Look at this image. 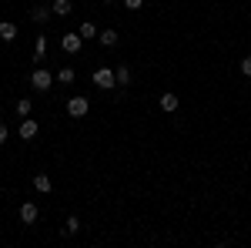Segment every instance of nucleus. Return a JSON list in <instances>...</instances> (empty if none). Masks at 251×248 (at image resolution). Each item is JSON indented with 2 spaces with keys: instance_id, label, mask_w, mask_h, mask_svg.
Instances as JSON below:
<instances>
[{
  "instance_id": "4",
  "label": "nucleus",
  "mask_w": 251,
  "mask_h": 248,
  "mask_svg": "<svg viewBox=\"0 0 251 248\" xmlns=\"http://www.w3.org/2000/svg\"><path fill=\"white\" fill-rule=\"evenodd\" d=\"M60 47H64V54H80L84 37H80V34H64V37H60Z\"/></svg>"
},
{
  "instance_id": "20",
  "label": "nucleus",
  "mask_w": 251,
  "mask_h": 248,
  "mask_svg": "<svg viewBox=\"0 0 251 248\" xmlns=\"http://www.w3.org/2000/svg\"><path fill=\"white\" fill-rule=\"evenodd\" d=\"M241 74H245V77H251V54H248L245 60H241Z\"/></svg>"
},
{
  "instance_id": "1",
  "label": "nucleus",
  "mask_w": 251,
  "mask_h": 248,
  "mask_svg": "<svg viewBox=\"0 0 251 248\" xmlns=\"http://www.w3.org/2000/svg\"><path fill=\"white\" fill-rule=\"evenodd\" d=\"M94 84L100 87V91H114V87H117L114 67H97V71H94Z\"/></svg>"
},
{
  "instance_id": "12",
  "label": "nucleus",
  "mask_w": 251,
  "mask_h": 248,
  "mask_svg": "<svg viewBox=\"0 0 251 248\" xmlns=\"http://www.w3.org/2000/svg\"><path fill=\"white\" fill-rule=\"evenodd\" d=\"M97 40H100L104 47H117V30H114V27H107V30L97 34Z\"/></svg>"
},
{
  "instance_id": "2",
  "label": "nucleus",
  "mask_w": 251,
  "mask_h": 248,
  "mask_svg": "<svg viewBox=\"0 0 251 248\" xmlns=\"http://www.w3.org/2000/svg\"><path fill=\"white\" fill-rule=\"evenodd\" d=\"M30 84H34V91H50V84H54V74H50L47 67H37V71L30 74Z\"/></svg>"
},
{
  "instance_id": "7",
  "label": "nucleus",
  "mask_w": 251,
  "mask_h": 248,
  "mask_svg": "<svg viewBox=\"0 0 251 248\" xmlns=\"http://www.w3.org/2000/svg\"><path fill=\"white\" fill-rule=\"evenodd\" d=\"M177 104H181V101H177V94H174V91H164V94H161V111L174 114V111H177Z\"/></svg>"
},
{
  "instance_id": "17",
  "label": "nucleus",
  "mask_w": 251,
  "mask_h": 248,
  "mask_svg": "<svg viewBox=\"0 0 251 248\" xmlns=\"http://www.w3.org/2000/svg\"><path fill=\"white\" fill-rule=\"evenodd\" d=\"M77 228H80V218H77V215H71V218H67V225H64V231H67V235H74Z\"/></svg>"
},
{
  "instance_id": "22",
  "label": "nucleus",
  "mask_w": 251,
  "mask_h": 248,
  "mask_svg": "<svg viewBox=\"0 0 251 248\" xmlns=\"http://www.w3.org/2000/svg\"><path fill=\"white\" fill-rule=\"evenodd\" d=\"M104 3H114V0H104Z\"/></svg>"
},
{
  "instance_id": "21",
  "label": "nucleus",
  "mask_w": 251,
  "mask_h": 248,
  "mask_svg": "<svg viewBox=\"0 0 251 248\" xmlns=\"http://www.w3.org/2000/svg\"><path fill=\"white\" fill-rule=\"evenodd\" d=\"M7 138H10V131H7V124H3V121H0V144H3V141H7Z\"/></svg>"
},
{
  "instance_id": "19",
  "label": "nucleus",
  "mask_w": 251,
  "mask_h": 248,
  "mask_svg": "<svg viewBox=\"0 0 251 248\" xmlns=\"http://www.w3.org/2000/svg\"><path fill=\"white\" fill-rule=\"evenodd\" d=\"M124 7H127V10H141V7H144V0H124Z\"/></svg>"
},
{
  "instance_id": "14",
  "label": "nucleus",
  "mask_w": 251,
  "mask_h": 248,
  "mask_svg": "<svg viewBox=\"0 0 251 248\" xmlns=\"http://www.w3.org/2000/svg\"><path fill=\"white\" fill-rule=\"evenodd\" d=\"M77 34H80V37H84V40H91V37H97L100 30H97V27H94V24H91V20H84V24H80V30H77Z\"/></svg>"
},
{
  "instance_id": "13",
  "label": "nucleus",
  "mask_w": 251,
  "mask_h": 248,
  "mask_svg": "<svg viewBox=\"0 0 251 248\" xmlns=\"http://www.w3.org/2000/svg\"><path fill=\"white\" fill-rule=\"evenodd\" d=\"M50 10H54L57 17H67V14L74 10V3H71V0H54V3H50Z\"/></svg>"
},
{
  "instance_id": "15",
  "label": "nucleus",
  "mask_w": 251,
  "mask_h": 248,
  "mask_svg": "<svg viewBox=\"0 0 251 248\" xmlns=\"http://www.w3.org/2000/svg\"><path fill=\"white\" fill-rule=\"evenodd\" d=\"M74 77H77V74H74V67H60V71H57L60 84H74Z\"/></svg>"
},
{
  "instance_id": "18",
  "label": "nucleus",
  "mask_w": 251,
  "mask_h": 248,
  "mask_svg": "<svg viewBox=\"0 0 251 248\" xmlns=\"http://www.w3.org/2000/svg\"><path fill=\"white\" fill-rule=\"evenodd\" d=\"M17 114H20V117L30 114V101H27V97H20V101H17Z\"/></svg>"
},
{
  "instance_id": "8",
  "label": "nucleus",
  "mask_w": 251,
  "mask_h": 248,
  "mask_svg": "<svg viewBox=\"0 0 251 248\" xmlns=\"http://www.w3.org/2000/svg\"><path fill=\"white\" fill-rule=\"evenodd\" d=\"M0 40H3V44L17 40V24H10V20H0Z\"/></svg>"
},
{
  "instance_id": "9",
  "label": "nucleus",
  "mask_w": 251,
  "mask_h": 248,
  "mask_svg": "<svg viewBox=\"0 0 251 248\" xmlns=\"http://www.w3.org/2000/svg\"><path fill=\"white\" fill-rule=\"evenodd\" d=\"M34 188H37L40 194H47V191L54 188V181H50V174H44V171H37V174H34Z\"/></svg>"
},
{
  "instance_id": "6",
  "label": "nucleus",
  "mask_w": 251,
  "mask_h": 248,
  "mask_svg": "<svg viewBox=\"0 0 251 248\" xmlns=\"http://www.w3.org/2000/svg\"><path fill=\"white\" fill-rule=\"evenodd\" d=\"M20 221H24V225H34V221H37V201L20 205Z\"/></svg>"
},
{
  "instance_id": "10",
  "label": "nucleus",
  "mask_w": 251,
  "mask_h": 248,
  "mask_svg": "<svg viewBox=\"0 0 251 248\" xmlns=\"http://www.w3.org/2000/svg\"><path fill=\"white\" fill-rule=\"evenodd\" d=\"M50 14H54V10H50V7H44V3H37V7L30 10V17H34V24H47V20H50Z\"/></svg>"
},
{
  "instance_id": "11",
  "label": "nucleus",
  "mask_w": 251,
  "mask_h": 248,
  "mask_svg": "<svg viewBox=\"0 0 251 248\" xmlns=\"http://www.w3.org/2000/svg\"><path fill=\"white\" fill-rule=\"evenodd\" d=\"M114 77H117V84H121V87H127V84H131V67H127V64H117Z\"/></svg>"
},
{
  "instance_id": "3",
  "label": "nucleus",
  "mask_w": 251,
  "mask_h": 248,
  "mask_svg": "<svg viewBox=\"0 0 251 248\" xmlns=\"http://www.w3.org/2000/svg\"><path fill=\"white\" fill-rule=\"evenodd\" d=\"M87 111H91V101H87V97H71V101H67V114L71 117H87Z\"/></svg>"
},
{
  "instance_id": "16",
  "label": "nucleus",
  "mask_w": 251,
  "mask_h": 248,
  "mask_svg": "<svg viewBox=\"0 0 251 248\" xmlns=\"http://www.w3.org/2000/svg\"><path fill=\"white\" fill-rule=\"evenodd\" d=\"M44 54H47V40L37 37V47H34V64H40V60H44Z\"/></svg>"
},
{
  "instance_id": "5",
  "label": "nucleus",
  "mask_w": 251,
  "mask_h": 248,
  "mask_svg": "<svg viewBox=\"0 0 251 248\" xmlns=\"http://www.w3.org/2000/svg\"><path fill=\"white\" fill-rule=\"evenodd\" d=\"M20 138H24V141H34V138H37V121H34V117H24V121H20Z\"/></svg>"
}]
</instances>
